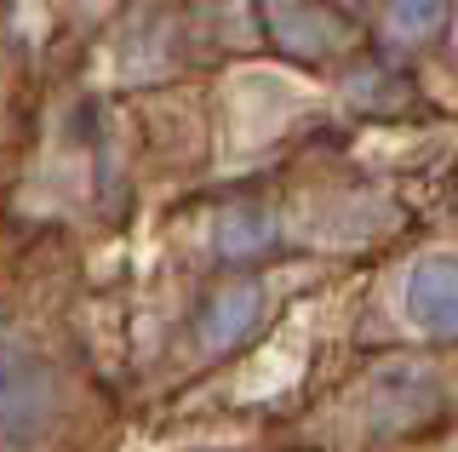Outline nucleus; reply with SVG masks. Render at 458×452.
<instances>
[{"label": "nucleus", "mask_w": 458, "mask_h": 452, "mask_svg": "<svg viewBox=\"0 0 458 452\" xmlns=\"http://www.w3.org/2000/svg\"><path fill=\"white\" fill-rule=\"evenodd\" d=\"M269 46L286 52L293 63H344L367 46V29L355 18H344L327 0H258Z\"/></svg>", "instance_id": "1"}, {"label": "nucleus", "mask_w": 458, "mask_h": 452, "mask_svg": "<svg viewBox=\"0 0 458 452\" xmlns=\"http://www.w3.org/2000/svg\"><path fill=\"white\" fill-rule=\"evenodd\" d=\"M57 406V378L52 366L29 349H0V447L23 452L47 435Z\"/></svg>", "instance_id": "2"}, {"label": "nucleus", "mask_w": 458, "mask_h": 452, "mask_svg": "<svg viewBox=\"0 0 458 452\" xmlns=\"http://www.w3.org/2000/svg\"><path fill=\"white\" fill-rule=\"evenodd\" d=\"M258 321H264V287H258V275H229L195 309V344L207 356H229L247 332H258Z\"/></svg>", "instance_id": "3"}, {"label": "nucleus", "mask_w": 458, "mask_h": 452, "mask_svg": "<svg viewBox=\"0 0 458 452\" xmlns=\"http://www.w3.org/2000/svg\"><path fill=\"white\" fill-rule=\"evenodd\" d=\"M407 321L424 338H458V258L429 252L407 275Z\"/></svg>", "instance_id": "4"}, {"label": "nucleus", "mask_w": 458, "mask_h": 452, "mask_svg": "<svg viewBox=\"0 0 458 452\" xmlns=\"http://www.w3.org/2000/svg\"><path fill=\"white\" fill-rule=\"evenodd\" d=\"M436 413H441V389L429 372H384L378 389H372V430L378 435L419 430Z\"/></svg>", "instance_id": "5"}, {"label": "nucleus", "mask_w": 458, "mask_h": 452, "mask_svg": "<svg viewBox=\"0 0 458 452\" xmlns=\"http://www.w3.org/2000/svg\"><path fill=\"white\" fill-rule=\"evenodd\" d=\"M453 0H384L378 6V35L395 52H424L447 35Z\"/></svg>", "instance_id": "6"}, {"label": "nucleus", "mask_w": 458, "mask_h": 452, "mask_svg": "<svg viewBox=\"0 0 458 452\" xmlns=\"http://www.w3.org/2000/svg\"><path fill=\"white\" fill-rule=\"evenodd\" d=\"M218 252L229 264H258L276 252V212L258 206V201H241L218 218Z\"/></svg>", "instance_id": "7"}]
</instances>
